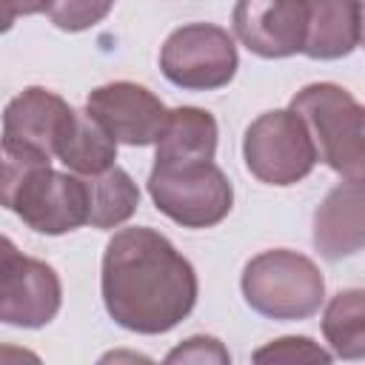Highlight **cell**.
<instances>
[{"instance_id": "obj_1", "label": "cell", "mask_w": 365, "mask_h": 365, "mask_svg": "<svg viewBox=\"0 0 365 365\" xmlns=\"http://www.w3.org/2000/svg\"><path fill=\"white\" fill-rule=\"evenodd\" d=\"M100 291L108 317L134 334H165L197 305V271L154 228H120L103 251Z\"/></svg>"}, {"instance_id": "obj_2", "label": "cell", "mask_w": 365, "mask_h": 365, "mask_svg": "<svg viewBox=\"0 0 365 365\" xmlns=\"http://www.w3.org/2000/svg\"><path fill=\"white\" fill-rule=\"evenodd\" d=\"M308 128L317 160L345 180H365V111L336 83H311L288 106Z\"/></svg>"}, {"instance_id": "obj_3", "label": "cell", "mask_w": 365, "mask_h": 365, "mask_svg": "<svg viewBox=\"0 0 365 365\" xmlns=\"http://www.w3.org/2000/svg\"><path fill=\"white\" fill-rule=\"evenodd\" d=\"M245 302L279 322L314 317L325 302V277L314 259L288 248H271L251 257L240 279Z\"/></svg>"}, {"instance_id": "obj_4", "label": "cell", "mask_w": 365, "mask_h": 365, "mask_svg": "<svg viewBox=\"0 0 365 365\" xmlns=\"http://www.w3.org/2000/svg\"><path fill=\"white\" fill-rule=\"evenodd\" d=\"M148 194L160 214L182 228H211L231 214L234 188L214 160L154 163Z\"/></svg>"}, {"instance_id": "obj_5", "label": "cell", "mask_w": 365, "mask_h": 365, "mask_svg": "<svg viewBox=\"0 0 365 365\" xmlns=\"http://www.w3.org/2000/svg\"><path fill=\"white\" fill-rule=\"evenodd\" d=\"M242 157L245 168L268 185H294L305 180L319 163L305 123L291 108L259 114L245 128Z\"/></svg>"}, {"instance_id": "obj_6", "label": "cell", "mask_w": 365, "mask_h": 365, "mask_svg": "<svg viewBox=\"0 0 365 365\" xmlns=\"http://www.w3.org/2000/svg\"><path fill=\"white\" fill-rule=\"evenodd\" d=\"M240 66L234 37L214 23L174 29L160 48V68L168 83L185 91H214L234 80Z\"/></svg>"}, {"instance_id": "obj_7", "label": "cell", "mask_w": 365, "mask_h": 365, "mask_svg": "<svg viewBox=\"0 0 365 365\" xmlns=\"http://www.w3.org/2000/svg\"><path fill=\"white\" fill-rule=\"evenodd\" d=\"M63 305L57 271L34 257H26L9 237L0 234V322L14 328H43Z\"/></svg>"}, {"instance_id": "obj_8", "label": "cell", "mask_w": 365, "mask_h": 365, "mask_svg": "<svg viewBox=\"0 0 365 365\" xmlns=\"http://www.w3.org/2000/svg\"><path fill=\"white\" fill-rule=\"evenodd\" d=\"M31 231L60 237L88 225L86 182L74 171H54L51 163L37 165L17 188L11 208Z\"/></svg>"}, {"instance_id": "obj_9", "label": "cell", "mask_w": 365, "mask_h": 365, "mask_svg": "<svg viewBox=\"0 0 365 365\" xmlns=\"http://www.w3.org/2000/svg\"><path fill=\"white\" fill-rule=\"evenodd\" d=\"M86 111L125 145H154L168 117L165 103L131 80L97 86L86 100Z\"/></svg>"}, {"instance_id": "obj_10", "label": "cell", "mask_w": 365, "mask_h": 365, "mask_svg": "<svg viewBox=\"0 0 365 365\" xmlns=\"http://www.w3.org/2000/svg\"><path fill=\"white\" fill-rule=\"evenodd\" d=\"M305 0H237L231 11L237 40L257 57L279 60L302 54Z\"/></svg>"}, {"instance_id": "obj_11", "label": "cell", "mask_w": 365, "mask_h": 365, "mask_svg": "<svg viewBox=\"0 0 365 365\" xmlns=\"http://www.w3.org/2000/svg\"><path fill=\"white\" fill-rule=\"evenodd\" d=\"M74 108L43 86H29L3 108V143L37 151L54 160V148L66 134Z\"/></svg>"}, {"instance_id": "obj_12", "label": "cell", "mask_w": 365, "mask_h": 365, "mask_svg": "<svg viewBox=\"0 0 365 365\" xmlns=\"http://www.w3.org/2000/svg\"><path fill=\"white\" fill-rule=\"evenodd\" d=\"M314 245L325 259L354 257L365 245L362 180H345L325 194L314 214Z\"/></svg>"}, {"instance_id": "obj_13", "label": "cell", "mask_w": 365, "mask_h": 365, "mask_svg": "<svg viewBox=\"0 0 365 365\" xmlns=\"http://www.w3.org/2000/svg\"><path fill=\"white\" fill-rule=\"evenodd\" d=\"M302 54L311 60H339L362 40V0H305Z\"/></svg>"}, {"instance_id": "obj_14", "label": "cell", "mask_w": 365, "mask_h": 365, "mask_svg": "<svg viewBox=\"0 0 365 365\" xmlns=\"http://www.w3.org/2000/svg\"><path fill=\"white\" fill-rule=\"evenodd\" d=\"M217 120L211 111L197 106L168 108L165 125L157 137L154 163H188V160H214L217 154Z\"/></svg>"}, {"instance_id": "obj_15", "label": "cell", "mask_w": 365, "mask_h": 365, "mask_svg": "<svg viewBox=\"0 0 365 365\" xmlns=\"http://www.w3.org/2000/svg\"><path fill=\"white\" fill-rule=\"evenodd\" d=\"M54 157L74 174H100L106 168L114 165L117 160V140L88 114V111H77L66 128V134L60 137Z\"/></svg>"}, {"instance_id": "obj_16", "label": "cell", "mask_w": 365, "mask_h": 365, "mask_svg": "<svg viewBox=\"0 0 365 365\" xmlns=\"http://www.w3.org/2000/svg\"><path fill=\"white\" fill-rule=\"evenodd\" d=\"M83 177V174H80ZM86 202H88V225L91 228H117L128 222L140 205V188L125 168L117 163L100 174L83 177Z\"/></svg>"}, {"instance_id": "obj_17", "label": "cell", "mask_w": 365, "mask_h": 365, "mask_svg": "<svg viewBox=\"0 0 365 365\" xmlns=\"http://www.w3.org/2000/svg\"><path fill=\"white\" fill-rule=\"evenodd\" d=\"M322 334L334 356L362 359L365 356V291L348 288L328 299L322 311Z\"/></svg>"}, {"instance_id": "obj_18", "label": "cell", "mask_w": 365, "mask_h": 365, "mask_svg": "<svg viewBox=\"0 0 365 365\" xmlns=\"http://www.w3.org/2000/svg\"><path fill=\"white\" fill-rule=\"evenodd\" d=\"M114 0H48V20L63 31H86L108 17Z\"/></svg>"}, {"instance_id": "obj_19", "label": "cell", "mask_w": 365, "mask_h": 365, "mask_svg": "<svg viewBox=\"0 0 365 365\" xmlns=\"http://www.w3.org/2000/svg\"><path fill=\"white\" fill-rule=\"evenodd\" d=\"M334 354L319 348L311 336H279L254 351V362H331Z\"/></svg>"}, {"instance_id": "obj_20", "label": "cell", "mask_w": 365, "mask_h": 365, "mask_svg": "<svg viewBox=\"0 0 365 365\" xmlns=\"http://www.w3.org/2000/svg\"><path fill=\"white\" fill-rule=\"evenodd\" d=\"M165 362H194V365L217 362V365H225V362H231V354L214 336H188L174 351H168Z\"/></svg>"}, {"instance_id": "obj_21", "label": "cell", "mask_w": 365, "mask_h": 365, "mask_svg": "<svg viewBox=\"0 0 365 365\" xmlns=\"http://www.w3.org/2000/svg\"><path fill=\"white\" fill-rule=\"evenodd\" d=\"M17 17H20V11H17L14 0H0V34H6Z\"/></svg>"}, {"instance_id": "obj_22", "label": "cell", "mask_w": 365, "mask_h": 365, "mask_svg": "<svg viewBox=\"0 0 365 365\" xmlns=\"http://www.w3.org/2000/svg\"><path fill=\"white\" fill-rule=\"evenodd\" d=\"M20 14H40L48 9V0H14Z\"/></svg>"}]
</instances>
